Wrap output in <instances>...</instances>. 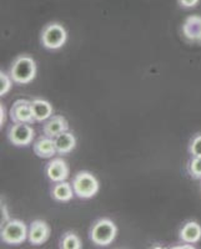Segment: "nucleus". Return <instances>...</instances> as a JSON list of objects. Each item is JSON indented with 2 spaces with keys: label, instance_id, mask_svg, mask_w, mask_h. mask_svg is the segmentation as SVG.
I'll list each match as a JSON object with an SVG mask.
<instances>
[{
  "label": "nucleus",
  "instance_id": "obj_1",
  "mask_svg": "<svg viewBox=\"0 0 201 249\" xmlns=\"http://www.w3.org/2000/svg\"><path fill=\"white\" fill-rule=\"evenodd\" d=\"M9 75L19 85L29 84L37 76V62L29 55H20L13 61Z\"/></svg>",
  "mask_w": 201,
  "mask_h": 249
},
{
  "label": "nucleus",
  "instance_id": "obj_2",
  "mask_svg": "<svg viewBox=\"0 0 201 249\" xmlns=\"http://www.w3.org/2000/svg\"><path fill=\"white\" fill-rule=\"evenodd\" d=\"M116 234H118V227L115 226V223L109 218H100L91 226L89 237L94 244L106 247L115 241Z\"/></svg>",
  "mask_w": 201,
  "mask_h": 249
},
{
  "label": "nucleus",
  "instance_id": "obj_3",
  "mask_svg": "<svg viewBox=\"0 0 201 249\" xmlns=\"http://www.w3.org/2000/svg\"><path fill=\"white\" fill-rule=\"evenodd\" d=\"M73 188L75 196L80 199L93 198L99 192V181L95 176L88 171H80L73 178Z\"/></svg>",
  "mask_w": 201,
  "mask_h": 249
},
{
  "label": "nucleus",
  "instance_id": "obj_4",
  "mask_svg": "<svg viewBox=\"0 0 201 249\" xmlns=\"http://www.w3.org/2000/svg\"><path fill=\"white\" fill-rule=\"evenodd\" d=\"M29 230L25 223L20 219H9L5 224L1 226L0 237L1 241L9 246H19L24 243L28 238Z\"/></svg>",
  "mask_w": 201,
  "mask_h": 249
},
{
  "label": "nucleus",
  "instance_id": "obj_5",
  "mask_svg": "<svg viewBox=\"0 0 201 249\" xmlns=\"http://www.w3.org/2000/svg\"><path fill=\"white\" fill-rule=\"evenodd\" d=\"M66 39H68L66 29L60 23H50L44 26L40 36L43 46L49 50H58L62 48L66 43Z\"/></svg>",
  "mask_w": 201,
  "mask_h": 249
},
{
  "label": "nucleus",
  "instance_id": "obj_6",
  "mask_svg": "<svg viewBox=\"0 0 201 249\" xmlns=\"http://www.w3.org/2000/svg\"><path fill=\"white\" fill-rule=\"evenodd\" d=\"M35 137L34 128L30 124H14L8 130V139L14 146L26 147Z\"/></svg>",
  "mask_w": 201,
  "mask_h": 249
},
{
  "label": "nucleus",
  "instance_id": "obj_7",
  "mask_svg": "<svg viewBox=\"0 0 201 249\" xmlns=\"http://www.w3.org/2000/svg\"><path fill=\"white\" fill-rule=\"evenodd\" d=\"M9 115L14 124H33L35 122L34 116H33V108H31V101L25 99L17 100L13 104Z\"/></svg>",
  "mask_w": 201,
  "mask_h": 249
},
{
  "label": "nucleus",
  "instance_id": "obj_8",
  "mask_svg": "<svg viewBox=\"0 0 201 249\" xmlns=\"http://www.w3.org/2000/svg\"><path fill=\"white\" fill-rule=\"evenodd\" d=\"M46 176L51 182H62L66 181L70 175V168H69L68 162L64 161L62 159H54L51 160L45 168Z\"/></svg>",
  "mask_w": 201,
  "mask_h": 249
},
{
  "label": "nucleus",
  "instance_id": "obj_9",
  "mask_svg": "<svg viewBox=\"0 0 201 249\" xmlns=\"http://www.w3.org/2000/svg\"><path fill=\"white\" fill-rule=\"evenodd\" d=\"M182 36L194 44H201V15H190L182 24Z\"/></svg>",
  "mask_w": 201,
  "mask_h": 249
},
{
  "label": "nucleus",
  "instance_id": "obj_10",
  "mask_svg": "<svg viewBox=\"0 0 201 249\" xmlns=\"http://www.w3.org/2000/svg\"><path fill=\"white\" fill-rule=\"evenodd\" d=\"M51 233V228L45 221L43 219H37L29 227L28 239L31 244L34 246H40V244L45 243L49 239Z\"/></svg>",
  "mask_w": 201,
  "mask_h": 249
},
{
  "label": "nucleus",
  "instance_id": "obj_11",
  "mask_svg": "<svg viewBox=\"0 0 201 249\" xmlns=\"http://www.w3.org/2000/svg\"><path fill=\"white\" fill-rule=\"evenodd\" d=\"M69 130V124L66 121L65 117L59 116H51L50 119H48L45 121L43 126V132L45 136L51 137V139H55L57 136H59L60 133L65 132Z\"/></svg>",
  "mask_w": 201,
  "mask_h": 249
},
{
  "label": "nucleus",
  "instance_id": "obj_12",
  "mask_svg": "<svg viewBox=\"0 0 201 249\" xmlns=\"http://www.w3.org/2000/svg\"><path fill=\"white\" fill-rule=\"evenodd\" d=\"M33 150L40 159H51L55 153H58L54 139L45 136V135L33 143Z\"/></svg>",
  "mask_w": 201,
  "mask_h": 249
},
{
  "label": "nucleus",
  "instance_id": "obj_13",
  "mask_svg": "<svg viewBox=\"0 0 201 249\" xmlns=\"http://www.w3.org/2000/svg\"><path fill=\"white\" fill-rule=\"evenodd\" d=\"M180 241L186 244H195L201 239V226L195 221H189L179 232Z\"/></svg>",
  "mask_w": 201,
  "mask_h": 249
},
{
  "label": "nucleus",
  "instance_id": "obj_14",
  "mask_svg": "<svg viewBox=\"0 0 201 249\" xmlns=\"http://www.w3.org/2000/svg\"><path fill=\"white\" fill-rule=\"evenodd\" d=\"M31 108H33V116L37 122L46 121L53 116V106L49 101L43 99H34L31 101Z\"/></svg>",
  "mask_w": 201,
  "mask_h": 249
},
{
  "label": "nucleus",
  "instance_id": "obj_15",
  "mask_svg": "<svg viewBox=\"0 0 201 249\" xmlns=\"http://www.w3.org/2000/svg\"><path fill=\"white\" fill-rule=\"evenodd\" d=\"M75 196L73 184L68 183L66 181L57 182L51 190V197L58 202H70Z\"/></svg>",
  "mask_w": 201,
  "mask_h": 249
},
{
  "label": "nucleus",
  "instance_id": "obj_16",
  "mask_svg": "<svg viewBox=\"0 0 201 249\" xmlns=\"http://www.w3.org/2000/svg\"><path fill=\"white\" fill-rule=\"evenodd\" d=\"M55 146H57V151L60 155H68L77 146V139L73 133L65 131V132L60 133L59 136L54 139Z\"/></svg>",
  "mask_w": 201,
  "mask_h": 249
},
{
  "label": "nucleus",
  "instance_id": "obj_17",
  "mask_svg": "<svg viewBox=\"0 0 201 249\" xmlns=\"http://www.w3.org/2000/svg\"><path fill=\"white\" fill-rule=\"evenodd\" d=\"M81 247L79 235L74 232H66L60 239V248L62 249H80Z\"/></svg>",
  "mask_w": 201,
  "mask_h": 249
},
{
  "label": "nucleus",
  "instance_id": "obj_18",
  "mask_svg": "<svg viewBox=\"0 0 201 249\" xmlns=\"http://www.w3.org/2000/svg\"><path fill=\"white\" fill-rule=\"evenodd\" d=\"M189 175L195 179H201V157H193L187 166Z\"/></svg>",
  "mask_w": 201,
  "mask_h": 249
},
{
  "label": "nucleus",
  "instance_id": "obj_19",
  "mask_svg": "<svg viewBox=\"0 0 201 249\" xmlns=\"http://www.w3.org/2000/svg\"><path fill=\"white\" fill-rule=\"evenodd\" d=\"M13 79L10 75H8L6 72L1 71L0 72V96H4L10 91L13 86Z\"/></svg>",
  "mask_w": 201,
  "mask_h": 249
},
{
  "label": "nucleus",
  "instance_id": "obj_20",
  "mask_svg": "<svg viewBox=\"0 0 201 249\" xmlns=\"http://www.w3.org/2000/svg\"><path fill=\"white\" fill-rule=\"evenodd\" d=\"M189 152L193 157H201V133L195 135L190 141Z\"/></svg>",
  "mask_w": 201,
  "mask_h": 249
},
{
  "label": "nucleus",
  "instance_id": "obj_21",
  "mask_svg": "<svg viewBox=\"0 0 201 249\" xmlns=\"http://www.w3.org/2000/svg\"><path fill=\"white\" fill-rule=\"evenodd\" d=\"M200 0H179V4L182 6V8H194L199 4Z\"/></svg>",
  "mask_w": 201,
  "mask_h": 249
},
{
  "label": "nucleus",
  "instance_id": "obj_22",
  "mask_svg": "<svg viewBox=\"0 0 201 249\" xmlns=\"http://www.w3.org/2000/svg\"><path fill=\"white\" fill-rule=\"evenodd\" d=\"M0 113H1V119H0V124L3 126L5 124V107L3 105L0 106Z\"/></svg>",
  "mask_w": 201,
  "mask_h": 249
}]
</instances>
